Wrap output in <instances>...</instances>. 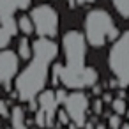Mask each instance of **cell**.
Returning <instances> with one entry per match:
<instances>
[{"label":"cell","mask_w":129,"mask_h":129,"mask_svg":"<svg viewBox=\"0 0 129 129\" xmlns=\"http://www.w3.org/2000/svg\"><path fill=\"white\" fill-rule=\"evenodd\" d=\"M57 44L48 37H39L32 44V62L16 78V92L21 101L32 103L44 88L48 71L57 57Z\"/></svg>","instance_id":"2"},{"label":"cell","mask_w":129,"mask_h":129,"mask_svg":"<svg viewBox=\"0 0 129 129\" xmlns=\"http://www.w3.org/2000/svg\"><path fill=\"white\" fill-rule=\"evenodd\" d=\"M62 104H64V110L67 111L69 118L74 122L76 127L85 125V115H87V108H88V97L81 90H74V92L67 94Z\"/></svg>","instance_id":"6"},{"label":"cell","mask_w":129,"mask_h":129,"mask_svg":"<svg viewBox=\"0 0 129 129\" xmlns=\"http://www.w3.org/2000/svg\"><path fill=\"white\" fill-rule=\"evenodd\" d=\"M18 51H20V57L23 60H28L30 55H32V50H30V43L27 39H21L20 41V46H18Z\"/></svg>","instance_id":"12"},{"label":"cell","mask_w":129,"mask_h":129,"mask_svg":"<svg viewBox=\"0 0 129 129\" xmlns=\"http://www.w3.org/2000/svg\"><path fill=\"white\" fill-rule=\"evenodd\" d=\"M18 28L25 34V36H30L34 32V23L30 20V16H21L20 21H18Z\"/></svg>","instance_id":"10"},{"label":"cell","mask_w":129,"mask_h":129,"mask_svg":"<svg viewBox=\"0 0 129 129\" xmlns=\"http://www.w3.org/2000/svg\"><path fill=\"white\" fill-rule=\"evenodd\" d=\"M101 108H103V103H101V101H95V113H99Z\"/></svg>","instance_id":"17"},{"label":"cell","mask_w":129,"mask_h":129,"mask_svg":"<svg viewBox=\"0 0 129 129\" xmlns=\"http://www.w3.org/2000/svg\"><path fill=\"white\" fill-rule=\"evenodd\" d=\"M2 7H4V0H0V13H2Z\"/></svg>","instance_id":"19"},{"label":"cell","mask_w":129,"mask_h":129,"mask_svg":"<svg viewBox=\"0 0 129 129\" xmlns=\"http://www.w3.org/2000/svg\"><path fill=\"white\" fill-rule=\"evenodd\" d=\"M11 124L13 129H28L25 124V111L21 106H14L11 110Z\"/></svg>","instance_id":"9"},{"label":"cell","mask_w":129,"mask_h":129,"mask_svg":"<svg viewBox=\"0 0 129 129\" xmlns=\"http://www.w3.org/2000/svg\"><path fill=\"white\" fill-rule=\"evenodd\" d=\"M18 73V57L11 50H0V85L9 87Z\"/></svg>","instance_id":"7"},{"label":"cell","mask_w":129,"mask_h":129,"mask_svg":"<svg viewBox=\"0 0 129 129\" xmlns=\"http://www.w3.org/2000/svg\"><path fill=\"white\" fill-rule=\"evenodd\" d=\"M122 18H129V0H111Z\"/></svg>","instance_id":"11"},{"label":"cell","mask_w":129,"mask_h":129,"mask_svg":"<svg viewBox=\"0 0 129 129\" xmlns=\"http://www.w3.org/2000/svg\"><path fill=\"white\" fill-rule=\"evenodd\" d=\"M111 106H113V111H115L117 115H124V113H125V110H127V106H125V101H124L122 97H117V99H113Z\"/></svg>","instance_id":"13"},{"label":"cell","mask_w":129,"mask_h":129,"mask_svg":"<svg viewBox=\"0 0 129 129\" xmlns=\"http://www.w3.org/2000/svg\"><path fill=\"white\" fill-rule=\"evenodd\" d=\"M11 37H13V36L7 32V28H4L2 25H0V50H4L6 46H9Z\"/></svg>","instance_id":"14"},{"label":"cell","mask_w":129,"mask_h":129,"mask_svg":"<svg viewBox=\"0 0 129 129\" xmlns=\"http://www.w3.org/2000/svg\"><path fill=\"white\" fill-rule=\"evenodd\" d=\"M120 129H129V124H125V125H122Z\"/></svg>","instance_id":"20"},{"label":"cell","mask_w":129,"mask_h":129,"mask_svg":"<svg viewBox=\"0 0 129 129\" xmlns=\"http://www.w3.org/2000/svg\"><path fill=\"white\" fill-rule=\"evenodd\" d=\"M94 2V0H76V4H90Z\"/></svg>","instance_id":"18"},{"label":"cell","mask_w":129,"mask_h":129,"mask_svg":"<svg viewBox=\"0 0 129 129\" xmlns=\"http://www.w3.org/2000/svg\"><path fill=\"white\" fill-rule=\"evenodd\" d=\"M58 104L60 103H58L57 94L53 90H44V92L39 94V106H41V111L46 117V125L53 124V117H55V111H57Z\"/></svg>","instance_id":"8"},{"label":"cell","mask_w":129,"mask_h":129,"mask_svg":"<svg viewBox=\"0 0 129 129\" xmlns=\"http://www.w3.org/2000/svg\"><path fill=\"white\" fill-rule=\"evenodd\" d=\"M30 20L34 23L36 34H39V37H53L58 30V14L50 6L34 7Z\"/></svg>","instance_id":"5"},{"label":"cell","mask_w":129,"mask_h":129,"mask_svg":"<svg viewBox=\"0 0 129 129\" xmlns=\"http://www.w3.org/2000/svg\"><path fill=\"white\" fill-rule=\"evenodd\" d=\"M0 117H2V118L11 117V111L7 110V104H6V101H2V99H0Z\"/></svg>","instance_id":"16"},{"label":"cell","mask_w":129,"mask_h":129,"mask_svg":"<svg viewBox=\"0 0 129 129\" xmlns=\"http://www.w3.org/2000/svg\"><path fill=\"white\" fill-rule=\"evenodd\" d=\"M97 129H106V127H104V125L101 124V125H97Z\"/></svg>","instance_id":"21"},{"label":"cell","mask_w":129,"mask_h":129,"mask_svg":"<svg viewBox=\"0 0 129 129\" xmlns=\"http://www.w3.org/2000/svg\"><path fill=\"white\" fill-rule=\"evenodd\" d=\"M110 69L122 87H129V30L124 32L110 50Z\"/></svg>","instance_id":"4"},{"label":"cell","mask_w":129,"mask_h":129,"mask_svg":"<svg viewBox=\"0 0 129 129\" xmlns=\"http://www.w3.org/2000/svg\"><path fill=\"white\" fill-rule=\"evenodd\" d=\"M117 27L104 9H94L85 18V36L90 46L101 48L108 41L117 37Z\"/></svg>","instance_id":"3"},{"label":"cell","mask_w":129,"mask_h":129,"mask_svg":"<svg viewBox=\"0 0 129 129\" xmlns=\"http://www.w3.org/2000/svg\"><path fill=\"white\" fill-rule=\"evenodd\" d=\"M87 129H92V125H90V124H87Z\"/></svg>","instance_id":"22"},{"label":"cell","mask_w":129,"mask_h":129,"mask_svg":"<svg viewBox=\"0 0 129 129\" xmlns=\"http://www.w3.org/2000/svg\"><path fill=\"white\" fill-rule=\"evenodd\" d=\"M108 125H110V129H120L122 127V122H120V115H113V117H110V122H108Z\"/></svg>","instance_id":"15"},{"label":"cell","mask_w":129,"mask_h":129,"mask_svg":"<svg viewBox=\"0 0 129 129\" xmlns=\"http://www.w3.org/2000/svg\"><path fill=\"white\" fill-rule=\"evenodd\" d=\"M62 46H64V55H66V64H57L53 67L55 78L60 80V83L66 88H85V87H92L97 81V73L92 67H85V53H87V46H85V37L76 32L71 30L64 36L62 39Z\"/></svg>","instance_id":"1"}]
</instances>
